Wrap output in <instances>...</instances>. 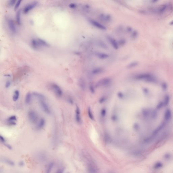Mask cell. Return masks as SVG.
I'll list each match as a JSON object with an SVG mask.
<instances>
[{
  "label": "cell",
  "instance_id": "1",
  "mask_svg": "<svg viewBox=\"0 0 173 173\" xmlns=\"http://www.w3.org/2000/svg\"><path fill=\"white\" fill-rule=\"evenodd\" d=\"M83 154L88 173H99V168L93 159L87 153L84 152Z\"/></svg>",
  "mask_w": 173,
  "mask_h": 173
},
{
  "label": "cell",
  "instance_id": "2",
  "mask_svg": "<svg viewBox=\"0 0 173 173\" xmlns=\"http://www.w3.org/2000/svg\"><path fill=\"white\" fill-rule=\"evenodd\" d=\"M136 80L144 81L149 83L155 84L158 82L156 78L150 73H141L138 74L135 76Z\"/></svg>",
  "mask_w": 173,
  "mask_h": 173
},
{
  "label": "cell",
  "instance_id": "3",
  "mask_svg": "<svg viewBox=\"0 0 173 173\" xmlns=\"http://www.w3.org/2000/svg\"><path fill=\"white\" fill-rule=\"evenodd\" d=\"M29 119L31 123L33 124H36L38 120V114L34 110L29 111L28 113Z\"/></svg>",
  "mask_w": 173,
  "mask_h": 173
},
{
  "label": "cell",
  "instance_id": "4",
  "mask_svg": "<svg viewBox=\"0 0 173 173\" xmlns=\"http://www.w3.org/2000/svg\"><path fill=\"white\" fill-rule=\"evenodd\" d=\"M167 124L168 123L163 121L162 123H161L159 126H158L153 131L151 135L156 138L159 133L161 132V131H162L164 129V128H165Z\"/></svg>",
  "mask_w": 173,
  "mask_h": 173
},
{
  "label": "cell",
  "instance_id": "5",
  "mask_svg": "<svg viewBox=\"0 0 173 173\" xmlns=\"http://www.w3.org/2000/svg\"><path fill=\"white\" fill-rule=\"evenodd\" d=\"M169 8H170V4H164L161 5L157 9H153L151 11L158 14H162L165 13Z\"/></svg>",
  "mask_w": 173,
  "mask_h": 173
},
{
  "label": "cell",
  "instance_id": "6",
  "mask_svg": "<svg viewBox=\"0 0 173 173\" xmlns=\"http://www.w3.org/2000/svg\"><path fill=\"white\" fill-rule=\"evenodd\" d=\"M111 82V79L109 78H105L99 81L96 85V87L98 88L101 86H107L110 85Z\"/></svg>",
  "mask_w": 173,
  "mask_h": 173
},
{
  "label": "cell",
  "instance_id": "7",
  "mask_svg": "<svg viewBox=\"0 0 173 173\" xmlns=\"http://www.w3.org/2000/svg\"><path fill=\"white\" fill-rule=\"evenodd\" d=\"M51 87L53 91L57 96L59 97L62 96L63 94V91L61 88L57 84L53 83L51 84Z\"/></svg>",
  "mask_w": 173,
  "mask_h": 173
},
{
  "label": "cell",
  "instance_id": "8",
  "mask_svg": "<svg viewBox=\"0 0 173 173\" xmlns=\"http://www.w3.org/2000/svg\"><path fill=\"white\" fill-rule=\"evenodd\" d=\"M39 103L42 110L46 113L50 114L51 113V111L48 104L45 102V100H39Z\"/></svg>",
  "mask_w": 173,
  "mask_h": 173
},
{
  "label": "cell",
  "instance_id": "9",
  "mask_svg": "<svg viewBox=\"0 0 173 173\" xmlns=\"http://www.w3.org/2000/svg\"><path fill=\"white\" fill-rule=\"evenodd\" d=\"M172 117V112L170 109H167L165 111L164 115V121L168 123Z\"/></svg>",
  "mask_w": 173,
  "mask_h": 173
},
{
  "label": "cell",
  "instance_id": "10",
  "mask_svg": "<svg viewBox=\"0 0 173 173\" xmlns=\"http://www.w3.org/2000/svg\"><path fill=\"white\" fill-rule=\"evenodd\" d=\"M89 22L94 26L96 28H98V29H100L102 30H106V26L102 25V24L98 22L97 21H94L93 20H90L89 21Z\"/></svg>",
  "mask_w": 173,
  "mask_h": 173
},
{
  "label": "cell",
  "instance_id": "11",
  "mask_svg": "<svg viewBox=\"0 0 173 173\" xmlns=\"http://www.w3.org/2000/svg\"><path fill=\"white\" fill-rule=\"evenodd\" d=\"M37 4V3L36 2H34L33 3L29 4L26 5L23 10V13L25 14H27L29 13L31 10H32Z\"/></svg>",
  "mask_w": 173,
  "mask_h": 173
},
{
  "label": "cell",
  "instance_id": "12",
  "mask_svg": "<svg viewBox=\"0 0 173 173\" xmlns=\"http://www.w3.org/2000/svg\"><path fill=\"white\" fill-rule=\"evenodd\" d=\"M152 109L149 108H144L142 110L141 113L143 117L145 119H148L150 118Z\"/></svg>",
  "mask_w": 173,
  "mask_h": 173
},
{
  "label": "cell",
  "instance_id": "13",
  "mask_svg": "<svg viewBox=\"0 0 173 173\" xmlns=\"http://www.w3.org/2000/svg\"><path fill=\"white\" fill-rule=\"evenodd\" d=\"M75 119L76 122L80 124L82 123V119L81 116V111L78 106H76L75 110Z\"/></svg>",
  "mask_w": 173,
  "mask_h": 173
},
{
  "label": "cell",
  "instance_id": "14",
  "mask_svg": "<svg viewBox=\"0 0 173 173\" xmlns=\"http://www.w3.org/2000/svg\"><path fill=\"white\" fill-rule=\"evenodd\" d=\"M17 117L15 115L11 116L8 118L7 120V123L8 124L11 126H14L16 124V121H17Z\"/></svg>",
  "mask_w": 173,
  "mask_h": 173
},
{
  "label": "cell",
  "instance_id": "15",
  "mask_svg": "<svg viewBox=\"0 0 173 173\" xmlns=\"http://www.w3.org/2000/svg\"><path fill=\"white\" fill-rule=\"evenodd\" d=\"M8 24L10 30L13 33H15L16 29L14 21L11 19H9L8 21Z\"/></svg>",
  "mask_w": 173,
  "mask_h": 173
},
{
  "label": "cell",
  "instance_id": "16",
  "mask_svg": "<svg viewBox=\"0 0 173 173\" xmlns=\"http://www.w3.org/2000/svg\"><path fill=\"white\" fill-rule=\"evenodd\" d=\"M107 38H108V40L110 43L111 44L114 49H118L119 45H118V43L115 40L111 37H108Z\"/></svg>",
  "mask_w": 173,
  "mask_h": 173
},
{
  "label": "cell",
  "instance_id": "17",
  "mask_svg": "<svg viewBox=\"0 0 173 173\" xmlns=\"http://www.w3.org/2000/svg\"><path fill=\"white\" fill-rule=\"evenodd\" d=\"M45 119L44 118H41L38 122L37 128L38 130H41L45 126Z\"/></svg>",
  "mask_w": 173,
  "mask_h": 173
},
{
  "label": "cell",
  "instance_id": "18",
  "mask_svg": "<svg viewBox=\"0 0 173 173\" xmlns=\"http://www.w3.org/2000/svg\"><path fill=\"white\" fill-rule=\"evenodd\" d=\"M158 117V113L157 110H152L150 118L152 120L156 119Z\"/></svg>",
  "mask_w": 173,
  "mask_h": 173
},
{
  "label": "cell",
  "instance_id": "19",
  "mask_svg": "<svg viewBox=\"0 0 173 173\" xmlns=\"http://www.w3.org/2000/svg\"><path fill=\"white\" fill-rule=\"evenodd\" d=\"M33 96L38 99L39 100H45V97L43 94L38 92H34L33 93Z\"/></svg>",
  "mask_w": 173,
  "mask_h": 173
},
{
  "label": "cell",
  "instance_id": "20",
  "mask_svg": "<svg viewBox=\"0 0 173 173\" xmlns=\"http://www.w3.org/2000/svg\"><path fill=\"white\" fill-rule=\"evenodd\" d=\"M32 95L31 93H28L26 95L25 102L27 104H29L32 101Z\"/></svg>",
  "mask_w": 173,
  "mask_h": 173
},
{
  "label": "cell",
  "instance_id": "21",
  "mask_svg": "<svg viewBox=\"0 0 173 173\" xmlns=\"http://www.w3.org/2000/svg\"><path fill=\"white\" fill-rule=\"evenodd\" d=\"M31 45L33 49H39L40 46L38 43L37 40H36L35 39H33L31 41Z\"/></svg>",
  "mask_w": 173,
  "mask_h": 173
},
{
  "label": "cell",
  "instance_id": "22",
  "mask_svg": "<svg viewBox=\"0 0 173 173\" xmlns=\"http://www.w3.org/2000/svg\"><path fill=\"white\" fill-rule=\"evenodd\" d=\"M103 69L101 68H97L93 69L92 71V74L93 75H98L103 72Z\"/></svg>",
  "mask_w": 173,
  "mask_h": 173
},
{
  "label": "cell",
  "instance_id": "23",
  "mask_svg": "<svg viewBox=\"0 0 173 173\" xmlns=\"http://www.w3.org/2000/svg\"><path fill=\"white\" fill-rule=\"evenodd\" d=\"M170 101V97L168 95H166L164 97V99L163 100L164 105V107H166L168 106L169 104Z\"/></svg>",
  "mask_w": 173,
  "mask_h": 173
},
{
  "label": "cell",
  "instance_id": "24",
  "mask_svg": "<svg viewBox=\"0 0 173 173\" xmlns=\"http://www.w3.org/2000/svg\"><path fill=\"white\" fill-rule=\"evenodd\" d=\"M96 55L98 58L101 59H106L109 57V55L107 54L104 53H98Z\"/></svg>",
  "mask_w": 173,
  "mask_h": 173
},
{
  "label": "cell",
  "instance_id": "25",
  "mask_svg": "<svg viewBox=\"0 0 173 173\" xmlns=\"http://www.w3.org/2000/svg\"><path fill=\"white\" fill-rule=\"evenodd\" d=\"M54 165L53 162H50L48 164L46 169L45 173H50Z\"/></svg>",
  "mask_w": 173,
  "mask_h": 173
},
{
  "label": "cell",
  "instance_id": "26",
  "mask_svg": "<svg viewBox=\"0 0 173 173\" xmlns=\"http://www.w3.org/2000/svg\"><path fill=\"white\" fill-rule=\"evenodd\" d=\"M20 96V93L19 91L16 90L14 92V95L13 96V99L14 102H16Z\"/></svg>",
  "mask_w": 173,
  "mask_h": 173
},
{
  "label": "cell",
  "instance_id": "27",
  "mask_svg": "<svg viewBox=\"0 0 173 173\" xmlns=\"http://www.w3.org/2000/svg\"><path fill=\"white\" fill-rule=\"evenodd\" d=\"M2 160H3V162L7 164L8 165L14 166L15 165V163H14V162L8 159L7 158H3Z\"/></svg>",
  "mask_w": 173,
  "mask_h": 173
},
{
  "label": "cell",
  "instance_id": "28",
  "mask_svg": "<svg viewBox=\"0 0 173 173\" xmlns=\"http://www.w3.org/2000/svg\"><path fill=\"white\" fill-rule=\"evenodd\" d=\"M79 85L80 88L82 90H84L86 88V84L85 81L83 79H79Z\"/></svg>",
  "mask_w": 173,
  "mask_h": 173
},
{
  "label": "cell",
  "instance_id": "29",
  "mask_svg": "<svg viewBox=\"0 0 173 173\" xmlns=\"http://www.w3.org/2000/svg\"><path fill=\"white\" fill-rule=\"evenodd\" d=\"M38 43L40 46H49V45L45 41L41 39H38L37 40Z\"/></svg>",
  "mask_w": 173,
  "mask_h": 173
},
{
  "label": "cell",
  "instance_id": "30",
  "mask_svg": "<svg viewBox=\"0 0 173 173\" xmlns=\"http://www.w3.org/2000/svg\"><path fill=\"white\" fill-rule=\"evenodd\" d=\"M21 11H18L16 15V20L18 25H21Z\"/></svg>",
  "mask_w": 173,
  "mask_h": 173
},
{
  "label": "cell",
  "instance_id": "31",
  "mask_svg": "<svg viewBox=\"0 0 173 173\" xmlns=\"http://www.w3.org/2000/svg\"><path fill=\"white\" fill-rule=\"evenodd\" d=\"M87 111H88V115L89 117V118L90 119L92 120H94V115H93V114L90 107H88Z\"/></svg>",
  "mask_w": 173,
  "mask_h": 173
},
{
  "label": "cell",
  "instance_id": "32",
  "mask_svg": "<svg viewBox=\"0 0 173 173\" xmlns=\"http://www.w3.org/2000/svg\"><path fill=\"white\" fill-rule=\"evenodd\" d=\"M163 166V164L161 162H158L156 163L153 166V168L157 170L162 168Z\"/></svg>",
  "mask_w": 173,
  "mask_h": 173
},
{
  "label": "cell",
  "instance_id": "33",
  "mask_svg": "<svg viewBox=\"0 0 173 173\" xmlns=\"http://www.w3.org/2000/svg\"><path fill=\"white\" fill-rule=\"evenodd\" d=\"M138 63L137 62H131L128 65V68H132L136 67L138 65Z\"/></svg>",
  "mask_w": 173,
  "mask_h": 173
},
{
  "label": "cell",
  "instance_id": "34",
  "mask_svg": "<svg viewBox=\"0 0 173 173\" xmlns=\"http://www.w3.org/2000/svg\"><path fill=\"white\" fill-rule=\"evenodd\" d=\"M100 115L102 118H104L107 114V110L105 108H103L100 112Z\"/></svg>",
  "mask_w": 173,
  "mask_h": 173
},
{
  "label": "cell",
  "instance_id": "35",
  "mask_svg": "<svg viewBox=\"0 0 173 173\" xmlns=\"http://www.w3.org/2000/svg\"><path fill=\"white\" fill-rule=\"evenodd\" d=\"M164 107L163 101H161V102H159L157 104L156 106L157 110H160Z\"/></svg>",
  "mask_w": 173,
  "mask_h": 173
},
{
  "label": "cell",
  "instance_id": "36",
  "mask_svg": "<svg viewBox=\"0 0 173 173\" xmlns=\"http://www.w3.org/2000/svg\"><path fill=\"white\" fill-rule=\"evenodd\" d=\"M104 139L105 141L107 143H109L110 142L111 138L109 135L108 134H105V135H104Z\"/></svg>",
  "mask_w": 173,
  "mask_h": 173
},
{
  "label": "cell",
  "instance_id": "37",
  "mask_svg": "<svg viewBox=\"0 0 173 173\" xmlns=\"http://www.w3.org/2000/svg\"><path fill=\"white\" fill-rule=\"evenodd\" d=\"M133 128L135 131H138L140 129V125L138 123H135L133 125Z\"/></svg>",
  "mask_w": 173,
  "mask_h": 173
},
{
  "label": "cell",
  "instance_id": "38",
  "mask_svg": "<svg viewBox=\"0 0 173 173\" xmlns=\"http://www.w3.org/2000/svg\"><path fill=\"white\" fill-rule=\"evenodd\" d=\"M161 88L164 91H166L168 88V85L166 82H163L161 84Z\"/></svg>",
  "mask_w": 173,
  "mask_h": 173
},
{
  "label": "cell",
  "instance_id": "39",
  "mask_svg": "<svg viewBox=\"0 0 173 173\" xmlns=\"http://www.w3.org/2000/svg\"><path fill=\"white\" fill-rule=\"evenodd\" d=\"M117 95L118 97L120 99H124L125 97L124 94L122 92H119L118 93Z\"/></svg>",
  "mask_w": 173,
  "mask_h": 173
},
{
  "label": "cell",
  "instance_id": "40",
  "mask_svg": "<svg viewBox=\"0 0 173 173\" xmlns=\"http://www.w3.org/2000/svg\"><path fill=\"white\" fill-rule=\"evenodd\" d=\"M111 120L113 122H116L118 120V117L117 115L113 114L112 115L111 117Z\"/></svg>",
  "mask_w": 173,
  "mask_h": 173
},
{
  "label": "cell",
  "instance_id": "41",
  "mask_svg": "<svg viewBox=\"0 0 173 173\" xmlns=\"http://www.w3.org/2000/svg\"><path fill=\"white\" fill-rule=\"evenodd\" d=\"M106 99L107 98L106 96H102V97H101L100 98L99 100V102L100 103H104L106 101Z\"/></svg>",
  "mask_w": 173,
  "mask_h": 173
},
{
  "label": "cell",
  "instance_id": "42",
  "mask_svg": "<svg viewBox=\"0 0 173 173\" xmlns=\"http://www.w3.org/2000/svg\"><path fill=\"white\" fill-rule=\"evenodd\" d=\"M143 92L144 94L146 96L149 95V90L148 88H144L143 89Z\"/></svg>",
  "mask_w": 173,
  "mask_h": 173
},
{
  "label": "cell",
  "instance_id": "43",
  "mask_svg": "<svg viewBox=\"0 0 173 173\" xmlns=\"http://www.w3.org/2000/svg\"><path fill=\"white\" fill-rule=\"evenodd\" d=\"M164 158L166 160H169L171 158V155L170 153H167L164 156Z\"/></svg>",
  "mask_w": 173,
  "mask_h": 173
},
{
  "label": "cell",
  "instance_id": "44",
  "mask_svg": "<svg viewBox=\"0 0 173 173\" xmlns=\"http://www.w3.org/2000/svg\"><path fill=\"white\" fill-rule=\"evenodd\" d=\"M138 35V32H137V31H134V32H132V38H134H134H136V37H137Z\"/></svg>",
  "mask_w": 173,
  "mask_h": 173
},
{
  "label": "cell",
  "instance_id": "45",
  "mask_svg": "<svg viewBox=\"0 0 173 173\" xmlns=\"http://www.w3.org/2000/svg\"><path fill=\"white\" fill-rule=\"evenodd\" d=\"M89 90L92 94H94L95 92V89L93 86L91 85L89 86Z\"/></svg>",
  "mask_w": 173,
  "mask_h": 173
},
{
  "label": "cell",
  "instance_id": "46",
  "mask_svg": "<svg viewBox=\"0 0 173 173\" xmlns=\"http://www.w3.org/2000/svg\"><path fill=\"white\" fill-rule=\"evenodd\" d=\"M21 0H18L17 1V3H16V4L15 5V10H17L18 9V8L20 6V4H21Z\"/></svg>",
  "mask_w": 173,
  "mask_h": 173
},
{
  "label": "cell",
  "instance_id": "47",
  "mask_svg": "<svg viewBox=\"0 0 173 173\" xmlns=\"http://www.w3.org/2000/svg\"><path fill=\"white\" fill-rule=\"evenodd\" d=\"M64 168H60L57 170L55 173H64Z\"/></svg>",
  "mask_w": 173,
  "mask_h": 173
},
{
  "label": "cell",
  "instance_id": "48",
  "mask_svg": "<svg viewBox=\"0 0 173 173\" xmlns=\"http://www.w3.org/2000/svg\"><path fill=\"white\" fill-rule=\"evenodd\" d=\"M16 2V0H15L10 1L8 2V5L10 6H13V5H14Z\"/></svg>",
  "mask_w": 173,
  "mask_h": 173
},
{
  "label": "cell",
  "instance_id": "49",
  "mask_svg": "<svg viewBox=\"0 0 173 173\" xmlns=\"http://www.w3.org/2000/svg\"><path fill=\"white\" fill-rule=\"evenodd\" d=\"M67 101L70 104H73L74 103V100L71 97H69L68 98Z\"/></svg>",
  "mask_w": 173,
  "mask_h": 173
},
{
  "label": "cell",
  "instance_id": "50",
  "mask_svg": "<svg viewBox=\"0 0 173 173\" xmlns=\"http://www.w3.org/2000/svg\"><path fill=\"white\" fill-rule=\"evenodd\" d=\"M11 85V82L10 81H8L6 82L5 84V86L6 88H9Z\"/></svg>",
  "mask_w": 173,
  "mask_h": 173
},
{
  "label": "cell",
  "instance_id": "51",
  "mask_svg": "<svg viewBox=\"0 0 173 173\" xmlns=\"http://www.w3.org/2000/svg\"><path fill=\"white\" fill-rule=\"evenodd\" d=\"M0 140L1 142L4 144L5 143V138L3 137V136H0Z\"/></svg>",
  "mask_w": 173,
  "mask_h": 173
},
{
  "label": "cell",
  "instance_id": "52",
  "mask_svg": "<svg viewBox=\"0 0 173 173\" xmlns=\"http://www.w3.org/2000/svg\"><path fill=\"white\" fill-rule=\"evenodd\" d=\"M125 40L124 39L121 40H120L119 42V44H120L121 45H124L125 44Z\"/></svg>",
  "mask_w": 173,
  "mask_h": 173
},
{
  "label": "cell",
  "instance_id": "53",
  "mask_svg": "<svg viewBox=\"0 0 173 173\" xmlns=\"http://www.w3.org/2000/svg\"><path fill=\"white\" fill-rule=\"evenodd\" d=\"M69 7L70 8H76V5L75 4L72 3V4H69Z\"/></svg>",
  "mask_w": 173,
  "mask_h": 173
},
{
  "label": "cell",
  "instance_id": "54",
  "mask_svg": "<svg viewBox=\"0 0 173 173\" xmlns=\"http://www.w3.org/2000/svg\"><path fill=\"white\" fill-rule=\"evenodd\" d=\"M4 145L7 148H8L9 149H12V147L9 144H8V143H6L4 144Z\"/></svg>",
  "mask_w": 173,
  "mask_h": 173
},
{
  "label": "cell",
  "instance_id": "55",
  "mask_svg": "<svg viewBox=\"0 0 173 173\" xmlns=\"http://www.w3.org/2000/svg\"><path fill=\"white\" fill-rule=\"evenodd\" d=\"M25 165V163L22 161H21L19 163V165L20 167H23Z\"/></svg>",
  "mask_w": 173,
  "mask_h": 173
},
{
  "label": "cell",
  "instance_id": "56",
  "mask_svg": "<svg viewBox=\"0 0 173 173\" xmlns=\"http://www.w3.org/2000/svg\"><path fill=\"white\" fill-rule=\"evenodd\" d=\"M127 30L128 32H130L132 30V29L131 28V27H128L127 29Z\"/></svg>",
  "mask_w": 173,
  "mask_h": 173
},
{
  "label": "cell",
  "instance_id": "57",
  "mask_svg": "<svg viewBox=\"0 0 173 173\" xmlns=\"http://www.w3.org/2000/svg\"><path fill=\"white\" fill-rule=\"evenodd\" d=\"M170 25H173V21H171L170 22Z\"/></svg>",
  "mask_w": 173,
  "mask_h": 173
}]
</instances>
